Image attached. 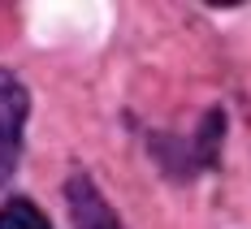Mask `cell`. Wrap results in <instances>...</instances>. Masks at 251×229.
Returning <instances> with one entry per match:
<instances>
[{
    "instance_id": "cell-3",
    "label": "cell",
    "mask_w": 251,
    "mask_h": 229,
    "mask_svg": "<svg viewBox=\"0 0 251 229\" xmlns=\"http://www.w3.org/2000/svg\"><path fill=\"white\" fill-rule=\"evenodd\" d=\"M0 229H48V216L30 199H9L0 207Z\"/></svg>"
},
{
    "instance_id": "cell-2",
    "label": "cell",
    "mask_w": 251,
    "mask_h": 229,
    "mask_svg": "<svg viewBox=\"0 0 251 229\" xmlns=\"http://www.w3.org/2000/svg\"><path fill=\"white\" fill-rule=\"evenodd\" d=\"M65 199H70V216H74V229H122L117 212L104 204V195L96 190V182L87 173H74L70 186H65Z\"/></svg>"
},
{
    "instance_id": "cell-1",
    "label": "cell",
    "mask_w": 251,
    "mask_h": 229,
    "mask_svg": "<svg viewBox=\"0 0 251 229\" xmlns=\"http://www.w3.org/2000/svg\"><path fill=\"white\" fill-rule=\"evenodd\" d=\"M26 108H30L26 87L9 74V69H0V182H9V178H13V169H18Z\"/></svg>"
}]
</instances>
